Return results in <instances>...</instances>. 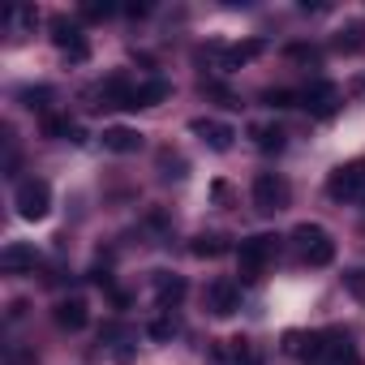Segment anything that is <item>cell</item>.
Wrapping results in <instances>:
<instances>
[{
    "instance_id": "8992f818",
    "label": "cell",
    "mask_w": 365,
    "mask_h": 365,
    "mask_svg": "<svg viewBox=\"0 0 365 365\" xmlns=\"http://www.w3.org/2000/svg\"><path fill=\"white\" fill-rule=\"evenodd\" d=\"M52 43H56L73 65H82V61L91 56V43H86L82 26H78V22H69V18H56V22H52Z\"/></svg>"
},
{
    "instance_id": "30bf717a",
    "label": "cell",
    "mask_w": 365,
    "mask_h": 365,
    "mask_svg": "<svg viewBox=\"0 0 365 365\" xmlns=\"http://www.w3.org/2000/svg\"><path fill=\"white\" fill-rule=\"evenodd\" d=\"M262 48H267L262 39H245V43H232V48H224V43H211L207 52H211V56H220V69H241V65H250V61H254Z\"/></svg>"
},
{
    "instance_id": "e0dca14e",
    "label": "cell",
    "mask_w": 365,
    "mask_h": 365,
    "mask_svg": "<svg viewBox=\"0 0 365 365\" xmlns=\"http://www.w3.org/2000/svg\"><path fill=\"white\" fill-rule=\"evenodd\" d=\"M250 138H254V146H258L262 155H279V150H284V142H288V133H284L279 125H254V129H250Z\"/></svg>"
},
{
    "instance_id": "3957f363",
    "label": "cell",
    "mask_w": 365,
    "mask_h": 365,
    "mask_svg": "<svg viewBox=\"0 0 365 365\" xmlns=\"http://www.w3.org/2000/svg\"><path fill=\"white\" fill-rule=\"evenodd\" d=\"M327 194L335 202H365V159L344 163L327 176Z\"/></svg>"
},
{
    "instance_id": "ac0fdd59",
    "label": "cell",
    "mask_w": 365,
    "mask_h": 365,
    "mask_svg": "<svg viewBox=\"0 0 365 365\" xmlns=\"http://www.w3.org/2000/svg\"><path fill=\"white\" fill-rule=\"evenodd\" d=\"M365 48V22H348L344 31H335V52H361Z\"/></svg>"
},
{
    "instance_id": "603a6c76",
    "label": "cell",
    "mask_w": 365,
    "mask_h": 365,
    "mask_svg": "<svg viewBox=\"0 0 365 365\" xmlns=\"http://www.w3.org/2000/svg\"><path fill=\"white\" fill-rule=\"evenodd\" d=\"M202 91H207V95H215V99H220L224 108H241V99H237V95H232L228 86H220V82H202Z\"/></svg>"
},
{
    "instance_id": "6da1fadb",
    "label": "cell",
    "mask_w": 365,
    "mask_h": 365,
    "mask_svg": "<svg viewBox=\"0 0 365 365\" xmlns=\"http://www.w3.org/2000/svg\"><path fill=\"white\" fill-rule=\"evenodd\" d=\"M292 245H297L301 262H309V267H327L335 258V241H331V232L322 224H297L292 228Z\"/></svg>"
},
{
    "instance_id": "7c38bea8",
    "label": "cell",
    "mask_w": 365,
    "mask_h": 365,
    "mask_svg": "<svg viewBox=\"0 0 365 365\" xmlns=\"http://www.w3.org/2000/svg\"><path fill=\"white\" fill-rule=\"evenodd\" d=\"M52 318L61 331H82L91 322V305H86V297H65V301H56Z\"/></svg>"
},
{
    "instance_id": "9c48e42d",
    "label": "cell",
    "mask_w": 365,
    "mask_h": 365,
    "mask_svg": "<svg viewBox=\"0 0 365 365\" xmlns=\"http://www.w3.org/2000/svg\"><path fill=\"white\" fill-rule=\"evenodd\" d=\"M215 365H262V352L250 344V339H220L211 348Z\"/></svg>"
},
{
    "instance_id": "5bb4252c",
    "label": "cell",
    "mask_w": 365,
    "mask_h": 365,
    "mask_svg": "<svg viewBox=\"0 0 365 365\" xmlns=\"http://www.w3.org/2000/svg\"><path fill=\"white\" fill-rule=\"evenodd\" d=\"M190 129H194V133H198V138H202V142H207L211 150H232V138H237V133H232V129H228L224 120H211V116H198V120H194Z\"/></svg>"
},
{
    "instance_id": "83f0119b",
    "label": "cell",
    "mask_w": 365,
    "mask_h": 365,
    "mask_svg": "<svg viewBox=\"0 0 365 365\" xmlns=\"http://www.w3.org/2000/svg\"><path fill=\"white\" fill-rule=\"evenodd\" d=\"M125 14H129V18H146V14H150V5H125Z\"/></svg>"
},
{
    "instance_id": "5b68a950",
    "label": "cell",
    "mask_w": 365,
    "mask_h": 365,
    "mask_svg": "<svg viewBox=\"0 0 365 365\" xmlns=\"http://www.w3.org/2000/svg\"><path fill=\"white\" fill-rule=\"evenodd\" d=\"M14 207L22 220H43L52 211V190H48V180L31 176V180H18V194H14Z\"/></svg>"
},
{
    "instance_id": "4316f807",
    "label": "cell",
    "mask_w": 365,
    "mask_h": 365,
    "mask_svg": "<svg viewBox=\"0 0 365 365\" xmlns=\"http://www.w3.org/2000/svg\"><path fill=\"white\" fill-rule=\"evenodd\" d=\"M348 288H352L356 297H365V271H348Z\"/></svg>"
},
{
    "instance_id": "52a82bcc",
    "label": "cell",
    "mask_w": 365,
    "mask_h": 365,
    "mask_svg": "<svg viewBox=\"0 0 365 365\" xmlns=\"http://www.w3.org/2000/svg\"><path fill=\"white\" fill-rule=\"evenodd\" d=\"M301 108H305L309 116H318V120L335 116V112H339V86H335V82H309V86L301 91Z\"/></svg>"
},
{
    "instance_id": "4fadbf2b",
    "label": "cell",
    "mask_w": 365,
    "mask_h": 365,
    "mask_svg": "<svg viewBox=\"0 0 365 365\" xmlns=\"http://www.w3.org/2000/svg\"><path fill=\"white\" fill-rule=\"evenodd\" d=\"M168 95H172V86H168L163 78H146V82H138V86H133V95H129V112L155 108V103H163Z\"/></svg>"
},
{
    "instance_id": "d6986e66",
    "label": "cell",
    "mask_w": 365,
    "mask_h": 365,
    "mask_svg": "<svg viewBox=\"0 0 365 365\" xmlns=\"http://www.w3.org/2000/svg\"><path fill=\"white\" fill-rule=\"evenodd\" d=\"M228 250V241L224 237H194V245H190V254L194 258H220Z\"/></svg>"
},
{
    "instance_id": "d4e9b609",
    "label": "cell",
    "mask_w": 365,
    "mask_h": 365,
    "mask_svg": "<svg viewBox=\"0 0 365 365\" xmlns=\"http://www.w3.org/2000/svg\"><path fill=\"white\" fill-rule=\"evenodd\" d=\"M288 56H292V61H301V65H318V56H322V52H318V48H305V43H292V48H288Z\"/></svg>"
},
{
    "instance_id": "ffe728a7",
    "label": "cell",
    "mask_w": 365,
    "mask_h": 365,
    "mask_svg": "<svg viewBox=\"0 0 365 365\" xmlns=\"http://www.w3.org/2000/svg\"><path fill=\"white\" fill-rule=\"evenodd\" d=\"M262 103H267V108H275V112H284V108H297V103H301V95L279 86V91H262Z\"/></svg>"
},
{
    "instance_id": "ba28073f",
    "label": "cell",
    "mask_w": 365,
    "mask_h": 365,
    "mask_svg": "<svg viewBox=\"0 0 365 365\" xmlns=\"http://www.w3.org/2000/svg\"><path fill=\"white\" fill-rule=\"evenodd\" d=\"M207 309H211L215 318H232V314L241 309V288H237L232 279H215V284H207Z\"/></svg>"
},
{
    "instance_id": "9a60e30c",
    "label": "cell",
    "mask_w": 365,
    "mask_h": 365,
    "mask_svg": "<svg viewBox=\"0 0 365 365\" xmlns=\"http://www.w3.org/2000/svg\"><path fill=\"white\" fill-rule=\"evenodd\" d=\"M185 292H190V284L180 279V275H172V271H159V275H155V301H159L163 309L180 305V301H185Z\"/></svg>"
},
{
    "instance_id": "7402d4cb",
    "label": "cell",
    "mask_w": 365,
    "mask_h": 365,
    "mask_svg": "<svg viewBox=\"0 0 365 365\" xmlns=\"http://www.w3.org/2000/svg\"><path fill=\"white\" fill-rule=\"evenodd\" d=\"M176 331H180V327H176V318H155V322L146 327V335H150V339H172Z\"/></svg>"
},
{
    "instance_id": "7a4b0ae2",
    "label": "cell",
    "mask_w": 365,
    "mask_h": 365,
    "mask_svg": "<svg viewBox=\"0 0 365 365\" xmlns=\"http://www.w3.org/2000/svg\"><path fill=\"white\" fill-rule=\"evenodd\" d=\"M288 202H292V185H288L279 172H258L254 176V207L262 215H279Z\"/></svg>"
},
{
    "instance_id": "44dd1931",
    "label": "cell",
    "mask_w": 365,
    "mask_h": 365,
    "mask_svg": "<svg viewBox=\"0 0 365 365\" xmlns=\"http://www.w3.org/2000/svg\"><path fill=\"white\" fill-rule=\"evenodd\" d=\"M73 129H78V125H69L65 116H43V133H48V138H73Z\"/></svg>"
},
{
    "instance_id": "8fae6325",
    "label": "cell",
    "mask_w": 365,
    "mask_h": 365,
    "mask_svg": "<svg viewBox=\"0 0 365 365\" xmlns=\"http://www.w3.org/2000/svg\"><path fill=\"white\" fill-rule=\"evenodd\" d=\"M35 262H39V254L26 241H9L5 250H0V271L5 275H26V271H35Z\"/></svg>"
},
{
    "instance_id": "277c9868",
    "label": "cell",
    "mask_w": 365,
    "mask_h": 365,
    "mask_svg": "<svg viewBox=\"0 0 365 365\" xmlns=\"http://www.w3.org/2000/svg\"><path fill=\"white\" fill-rule=\"evenodd\" d=\"M275 250H279V245H275V237H267V232H262V237H250V241H241V250H237L241 279H250V284H254V279L267 271V262L275 258Z\"/></svg>"
},
{
    "instance_id": "cb8c5ba5",
    "label": "cell",
    "mask_w": 365,
    "mask_h": 365,
    "mask_svg": "<svg viewBox=\"0 0 365 365\" xmlns=\"http://www.w3.org/2000/svg\"><path fill=\"white\" fill-rule=\"evenodd\" d=\"M112 14H116V5H108V0H103V5H99V0L82 5V18H91V22H103V18H112Z\"/></svg>"
},
{
    "instance_id": "484cf974",
    "label": "cell",
    "mask_w": 365,
    "mask_h": 365,
    "mask_svg": "<svg viewBox=\"0 0 365 365\" xmlns=\"http://www.w3.org/2000/svg\"><path fill=\"white\" fill-rule=\"evenodd\" d=\"M22 99H26V108H48V99H52V91L48 86H35V91H22Z\"/></svg>"
},
{
    "instance_id": "2e32d148",
    "label": "cell",
    "mask_w": 365,
    "mask_h": 365,
    "mask_svg": "<svg viewBox=\"0 0 365 365\" xmlns=\"http://www.w3.org/2000/svg\"><path fill=\"white\" fill-rule=\"evenodd\" d=\"M138 146H142V133H138V129H129V125L103 129V150H112V155H133Z\"/></svg>"
}]
</instances>
